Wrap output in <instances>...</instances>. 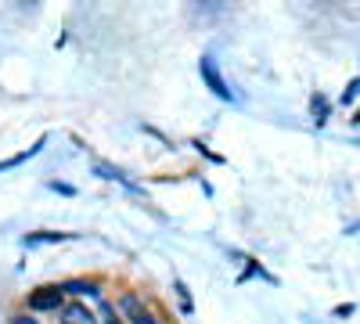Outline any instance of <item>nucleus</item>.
Instances as JSON below:
<instances>
[{
  "mask_svg": "<svg viewBox=\"0 0 360 324\" xmlns=\"http://www.w3.org/2000/svg\"><path fill=\"white\" fill-rule=\"evenodd\" d=\"M148 306H144V299L137 296V292H123V296L115 299V313H123L127 320H134L137 313H144Z\"/></svg>",
  "mask_w": 360,
  "mask_h": 324,
  "instance_id": "0eeeda50",
  "label": "nucleus"
},
{
  "mask_svg": "<svg viewBox=\"0 0 360 324\" xmlns=\"http://www.w3.org/2000/svg\"><path fill=\"white\" fill-rule=\"evenodd\" d=\"M173 292H176V299H180V310H184V313H195V303H191V292H188V285L184 281H173Z\"/></svg>",
  "mask_w": 360,
  "mask_h": 324,
  "instance_id": "1a4fd4ad",
  "label": "nucleus"
},
{
  "mask_svg": "<svg viewBox=\"0 0 360 324\" xmlns=\"http://www.w3.org/2000/svg\"><path fill=\"white\" fill-rule=\"evenodd\" d=\"M198 76H202V83L213 91L220 101H238V94L231 91V83L224 79V72L217 69V58L213 54H202V62H198Z\"/></svg>",
  "mask_w": 360,
  "mask_h": 324,
  "instance_id": "f03ea898",
  "label": "nucleus"
},
{
  "mask_svg": "<svg viewBox=\"0 0 360 324\" xmlns=\"http://www.w3.org/2000/svg\"><path fill=\"white\" fill-rule=\"evenodd\" d=\"M349 313H353V306H349V303H346V306H335V317H349Z\"/></svg>",
  "mask_w": 360,
  "mask_h": 324,
  "instance_id": "f3484780",
  "label": "nucleus"
},
{
  "mask_svg": "<svg viewBox=\"0 0 360 324\" xmlns=\"http://www.w3.org/2000/svg\"><path fill=\"white\" fill-rule=\"evenodd\" d=\"M65 303L69 299H65L62 285H40L25 296V313H58Z\"/></svg>",
  "mask_w": 360,
  "mask_h": 324,
  "instance_id": "f257e3e1",
  "label": "nucleus"
},
{
  "mask_svg": "<svg viewBox=\"0 0 360 324\" xmlns=\"http://www.w3.org/2000/svg\"><path fill=\"white\" fill-rule=\"evenodd\" d=\"M62 292H65V299H76V303L105 299V285L94 281V278H69V281H62Z\"/></svg>",
  "mask_w": 360,
  "mask_h": 324,
  "instance_id": "7ed1b4c3",
  "label": "nucleus"
},
{
  "mask_svg": "<svg viewBox=\"0 0 360 324\" xmlns=\"http://www.w3.org/2000/svg\"><path fill=\"white\" fill-rule=\"evenodd\" d=\"M195 152H198V155H205V159H213V162H224V155H217V152H209V148H205L202 141H195Z\"/></svg>",
  "mask_w": 360,
  "mask_h": 324,
  "instance_id": "2eb2a0df",
  "label": "nucleus"
},
{
  "mask_svg": "<svg viewBox=\"0 0 360 324\" xmlns=\"http://www.w3.org/2000/svg\"><path fill=\"white\" fill-rule=\"evenodd\" d=\"M245 263H249V267H245L242 274H238V281H242V285H245L249 278H263V281H270V285H274V278H270V274H266V271L259 267V263H256V259H245Z\"/></svg>",
  "mask_w": 360,
  "mask_h": 324,
  "instance_id": "9d476101",
  "label": "nucleus"
},
{
  "mask_svg": "<svg viewBox=\"0 0 360 324\" xmlns=\"http://www.w3.org/2000/svg\"><path fill=\"white\" fill-rule=\"evenodd\" d=\"M76 234H65V231H29L22 245L25 249H37V245H62V242H72Z\"/></svg>",
  "mask_w": 360,
  "mask_h": 324,
  "instance_id": "39448f33",
  "label": "nucleus"
},
{
  "mask_svg": "<svg viewBox=\"0 0 360 324\" xmlns=\"http://www.w3.org/2000/svg\"><path fill=\"white\" fill-rule=\"evenodd\" d=\"M310 108H314V115H317V119H314V123H317V127H324V123H328V101H324L321 94H314V101H310Z\"/></svg>",
  "mask_w": 360,
  "mask_h": 324,
  "instance_id": "f8f14e48",
  "label": "nucleus"
},
{
  "mask_svg": "<svg viewBox=\"0 0 360 324\" xmlns=\"http://www.w3.org/2000/svg\"><path fill=\"white\" fill-rule=\"evenodd\" d=\"M44 144H47V137H40V141L33 144V148H25V152H18L15 159H8V162H0V173H4V169H15V166H22L25 159H33V155H40V148H44Z\"/></svg>",
  "mask_w": 360,
  "mask_h": 324,
  "instance_id": "6e6552de",
  "label": "nucleus"
},
{
  "mask_svg": "<svg viewBox=\"0 0 360 324\" xmlns=\"http://www.w3.org/2000/svg\"><path fill=\"white\" fill-rule=\"evenodd\" d=\"M98 313L105 317V324H123V317L115 313V303H108V299H98Z\"/></svg>",
  "mask_w": 360,
  "mask_h": 324,
  "instance_id": "9b49d317",
  "label": "nucleus"
},
{
  "mask_svg": "<svg viewBox=\"0 0 360 324\" xmlns=\"http://www.w3.org/2000/svg\"><path fill=\"white\" fill-rule=\"evenodd\" d=\"M11 324H40V320H37V313H25V310H22V313L11 317Z\"/></svg>",
  "mask_w": 360,
  "mask_h": 324,
  "instance_id": "dca6fc26",
  "label": "nucleus"
},
{
  "mask_svg": "<svg viewBox=\"0 0 360 324\" xmlns=\"http://www.w3.org/2000/svg\"><path fill=\"white\" fill-rule=\"evenodd\" d=\"M47 188H51V191H58V195H76V188H72V184H65V181H47Z\"/></svg>",
  "mask_w": 360,
  "mask_h": 324,
  "instance_id": "4468645a",
  "label": "nucleus"
},
{
  "mask_svg": "<svg viewBox=\"0 0 360 324\" xmlns=\"http://www.w3.org/2000/svg\"><path fill=\"white\" fill-rule=\"evenodd\" d=\"M94 176H101V181H115V184H123L127 191H141V188H137V184H134L130 176H127L123 169H119V166H112V162H101V159L94 162Z\"/></svg>",
  "mask_w": 360,
  "mask_h": 324,
  "instance_id": "423d86ee",
  "label": "nucleus"
},
{
  "mask_svg": "<svg viewBox=\"0 0 360 324\" xmlns=\"http://www.w3.org/2000/svg\"><path fill=\"white\" fill-rule=\"evenodd\" d=\"M58 320L62 324H101L94 310H90L86 303H76V299H69L62 310H58Z\"/></svg>",
  "mask_w": 360,
  "mask_h": 324,
  "instance_id": "20e7f679",
  "label": "nucleus"
},
{
  "mask_svg": "<svg viewBox=\"0 0 360 324\" xmlns=\"http://www.w3.org/2000/svg\"><path fill=\"white\" fill-rule=\"evenodd\" d=\"M356 94H360V79H353V83L346 86V91H342V98H339V101H342V105H353V101H356Z\"/></svg>",
  "mask_w": 360,
  "mask_h": 324,
  "instance_id": "ddd939ff",
  "label": "nucleus"
}]
</instances>
